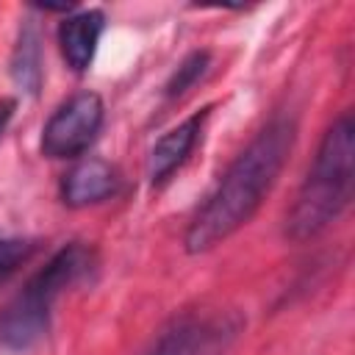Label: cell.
<instances>
[{"instance_id": "obj_1", "label": "cell", "mask_w": 355, "mask_h": 355, "mask_svg": "<svg viewBox=\"0 0 355 355\" xmlns=\"http://www.w3.org/2000/svg\"><path fill=\"white\" fill-rule=\"evenodd\" d=\"M294 139L297 125L288 116H275L258 130V136L233 158L216 189L191 216L183 236L186 252L200 255L214 250L255 216L263 197L277 183Z\"/></svg>"}, {"instance_id": "obj_2", "label": "cell", "mask_w": 355, "mask_h": 355, "mask_svg": "<svg viewBox=\"0 0 355 355\" xmlns=\"http://www.w3.org/2000/svg\"><path fill=\"white\" fill-rule=\"evenodd\" d=\"M355 122L344 111L322 136L316 158L286 214L283 236L288 241H308L327 230L349 205L355 183Z\"/></svg>"}, {"instance_id": "obj_3", "label": "cell", "mask_w": 355, "mask_h": 355, "mask_svg": "<svg viewBox=\"0 0 355 355\" xmlns=\"http://www.w3.org/2000/svg\"><path fill=\"white\" fill-rule=\"evenodd\" d=\"M94 263V255L86 244H64L53 258L31 275L22 291L0 313V341L8 349L33 347L50 327V313L64 288L78 283Z\"/></svg>"}, {"instance_id": "obj_4", "label": "cell", "mask_w": 355, "mask_h": 355, "mask_svg": "<svg viewBox=\"0 0 355 355\" xmlns=\"http://www.w3.org/2000/svg\"><path fill=\"white\" fill-rule=\"evenodd\" d=\"M241 330L233 311H191L175 316L144 355H225Z\"/></svg>"}, {"instance_id": "obj_5", "label": "cell", "mask_w": 355, "mask_h": 355, "mask_svg": "<svg viewBox=\"0 0 355 355\" xmlns=\"http://www.w3.org/2000/svg\"><path fill=\"white\" fill-rule=\"evenodd\" d=\"M103 100L97 92H78L64 100L42 130V153L47 158H78L89 150L103 128Z\"/></svg>"}, {"instance_id": "obj_6", "label": "cell", "mask_w": 355, "mask_h": 355, "mask_svg": "<svg viewBox=\"0 0 355 355\" xmlns=\"http://www.w3.org/2000/svg\"><path fill=\"white\" fill-rule=\"evenodd\" d=\"M208 111H211V105L200 108L197 114L186 116L180 125L169 128V130L153 144L150 158H147V175H150V180H153L155 186L164 183V180H169V178L186 164V158L191 155V150H194L197 141H200L202 125H205V119H208Z\"/></svg>"}, {"instance_id": "obj_7", "label": "cell", "mask_w": 355, "mask_h": 355, "mask_svg": "<svg viewBox=\"0 0 355 355\" xmlns=\"http://www.w3.org/2000/svg\"><path fill=\"white\" fill-rule=\"evenodd\" d=\"M119 172L103 158H86L75 164L61 180V200L69 208H89L103 200H111L119 191Z\"/></svg>"}, {"instance_id": "obj_8", "label": "cell", "mask_w": 355, "mask_h": 355, "mask_svg": "<svg viewBox=\"0 0 355 355\" xmlns=\"http://www.w3.org/2000/svg\"><path fill=\"white\" fill-rule=\"evenodd\" d=\"M105 28V14L100 8H83L61 19L58 25V47L69 69L86 72L94 61L97 42Z\"/></svg>"}, {"instance_id": "obj_9", "label": "cell", "mask_w": 355, "mask_h": 355, "mask_svg": "<svg viewBox=\"0 0 355 355\" xmlns=\"http://www.w3.org/2000/svg\"><path fill=\"white\" fill-rule=\"evenodd\" d=\"M11 78L28 94H36L42 86V47H39V33L31 22L19 31V39L11 55Z\"/></svg>"}, {"instance_id": "obj_10", "label": "cell", "mask_w": 355, "mask_h": 355, "mask_svg": "<svg viewBox=\"0 0 355 355\" xmlns=\"http://www.w3.org/2000/svg\"><path fill=\"white\" fill-rule=\"evenodd\" d=\"M208 67H211V53H208V50H194V53H189V55L178 64V69L172 72V78L166 80V97L172 100V97L186 94V92L208 72Z\"/></svg>"}, {"instance_id": "obj_11", "label": "cell", "mask_w": 355, "mask_h": 355, "mask_svg": "<svg viewBox=\"0 0 355 355\" xmlns=\"http://www.w3.org/2000/svg\"><path fill=\"white\" fill-rule=\"evenodd\" d=\"M31 252H33V244H31V241L0 236V280L8 277Z\"/></svg>"}, {"instance_id": "obj_12", "label": "cell", "mask_w": 355, "mask_h": 355, "mask_svg": "<svg viewBox=\"0 0 355 355\" xmlns=\"http://www.w3.org/2000/svg\"><path fill=\"white\" fill-rule=\"evenodd\" d=\"M14 108H17V100H11V97H3V100H0V136H3V130L8 128V122H11V116H14Z\"/></svg>"}]
</instances>
